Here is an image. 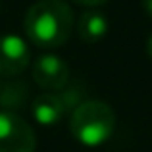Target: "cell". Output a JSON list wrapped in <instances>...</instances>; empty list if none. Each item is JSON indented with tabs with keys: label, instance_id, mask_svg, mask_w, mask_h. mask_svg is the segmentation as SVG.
Returning a JSON list of instances; mask_svg holds the SVG:
<instances>
[{
	"label": "cell",
	"instance_id": "7",
	"mask_svg": "<svg viewBox=\"0 0 152 152\" xmlns=\"http://www.w3.org/2000/svg\"><path fill=\"white\" fill-rule=\"evenodd\" d=\"M108 33V18L98 10H89L79 18L77 35L83 42H98Z\"/></svg>",
	"mask_w": 152,
	"mask_h": 152
},
{
	"label": "cell",
	"instance_id": "6",
	"mask_svg": "<svg viewBox=\"0 0 152 152\" xmlns=\"http://www.w3.org/2000/svg\"><path fill=\"white\" fill-rule=\"evenodd\" d=\"M33 118L42 125H54L66 114V104H64L62 96L58 93H45L41 96H37L31 106Z\"/></svg>",
	"mask_w": 152,
	"mask_h": 152
},
{
	"label": "cell",
	"instance_id": "5",
	"mask_svg": "<svg viewBox=\"0 0 152 152\" xmlns=\"http://www.w3.org/2000/svg\"><path fill=\"white\" fill-rule=\"evenodd\" d=\"M29 46L18 35L0 37V77H15L29 66Z\"/></svg>",
	"mask_w": 152,
	"mask_h": 152
},
{
	"label": "cell",
	"instance_id": "8",
	"mask_svg": "<svg viewBox=\"0 0 152 152\" xmlns=\"http://www.w3.org/2000/svg\"><path fill=\"white\" fill-rule=\"evenodd\" d=\"M75 4H81V6H89V8H96V6H102L106 4L108 0H73Z\"/></svg>",
	"mask_w": 152,
	"mask_h": 152
},
{
	"label": "cell",
	"instance_id": "10",
	"mask_svg": "<svg viewBox=\"0 0 152 152\" xmlns=\"http://www.w3.org/2000/svg\"><path fill=\"white\" fill-rule=\"evenodd\" d=\"M146 54H148L150 60H152V35L148 37V41H146Z\"/></svg>",
	"mask_w": 152,
	"mask_h": 152
},
{
	"label": "cell",
	"instance_id": "4",
	"mask_svg": "<svg viewBox=\"0 0 152 152\" xmlns=\"http://www.w3.org/2000/svg\"><path fill=\"white\" fill-rule=\"evenodd\" d=\"M33 79L41 89L58 93L69 83V66L56 54H42L33 64Z\"/></svg>",
	"mask_w": 152,
	"mask_h": 152
},
{
	"label": "cell",
	"instance_id": "9",
	"mask_svg": "<svg viewBox=\"0 0 152 152\" xmlns=\"http://www.w3.org/2000/svg\"><path fill=\"white\" fill-rule=\"evenodd\" d=\"M142 8H145L146 15L152 18V0H142Z\"/></svg>",
	"mask_w": 152,
	"mask_h": 152
},
{
	"label": "cell",
	"instance_id": "2",
	"mask_svg": "<svg viewBox=\"0 0 152 152\" xmlns=\"http://www.w3.org/2000/svg\"><path fill=\"white\" fill-rule=\"evenodd\" d=\"M71 135L85 146H98L112 137L115 129V114L106 102L83 100L73 108L69 119Z\"/></svg>",
	"mask_w": 152,
	"mask_h": 152
},
{
	"label": "cell",
	"instance_id": "1",
	"mask_svg": "<svg viewBox=\"0 0 152 152\" xmlns=\"http://www.w3.org/2000/svg\"><path fill=\"white\" fill-rule=\"evenodd\" d=\"M73 12L64 0H39L27 10L23 31L39 48H56L69 39Z\"/></svg>",
	"mask_w": 152,
	"mask_h": 152
},
{
	"label": "cell",
	"instance_id": "3",
	"mask_svg": "<svg viewBox=\"0 0 152 152\" xmlns=\"http://www.w3.org/2000/svg\"><path fill=\"white\" fill-rule=\"evenodd\" d=\"M37 137L25 119L0 112V152H35Z\"/></svg>",
	"mask_w": 152,
	"mask_h": 152
}]
</instances>
